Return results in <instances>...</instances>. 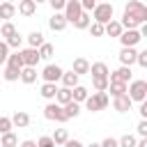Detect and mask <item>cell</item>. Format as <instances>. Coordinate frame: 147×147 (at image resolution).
<instances>
[{
    "mask_svg": "<svg viewBox=\"0 0 147 147\" xmlns=\"http://www.w3.org/2000/svg\"><path fill=\"white\" fill-rule=\"evenodd\" d=\"M113 14H115V7L110 2H96L94 11H92V23H99V25H106L113 21Z\"/></svg>",
    "mask_w": 147,
    "mask_h": 147,
    "instance_id": "6da1fadb",
    "label": "cell"
},
{
    "mask_svg": "<svg viewBox=\"0 0 147 147\" xmlns=\"http://www.w3.org/2000/svg\"><path fill=\"white\" fill-rule=\"evenodd\" d=\"M126 96L131 99V103L136 101V103H142V101H147V80H131L129 85H126Z\"/></svg>",
    "mask_w": 147,
    "mask_h": 147,
    "instance_id": "7a4b0ae2",
    "label": "cell"
},
{
    "mask_svg": "<svg viewBox=\"0 0 147 147\" xmlns=\"http://www.w3.org/2000/svg\"><path fill=\"white\" fill-rule=\"evenodd\" d=\"M124 14L133 16L140 25H142V23H147V5H145V2H140V0H129V2L124 5Z\"/></svg>",
    "mask_w": 147,
    "mask_h": 147,
    "instance_id": "3957f363",
    "label": "cell"
},
{
    "mask_svg": "<svg viewBox=\"0 0 147 147\" xmlns=\"http://www.w3.org/2000/svg\"><path fill=\"white\" fill-rule=\"evenodd\" d=\"M108 103H110V99H108L106 92H92V94L85 99V108H87L90 113H99V110H103Z\"/></svg>",
    "mask_w": 147,
    "mask_h": 147,
    "instance_id": "277c9868",
    "label": "cell"
},
{
    "mask_svg": "<svg viewBox=\"0 0 147 147\" xmlns=\"http://www.w3.org/2000/svg\"><path fill=\"white\" fill-rule=\"evenodd\" d=\"M44 117H46V119H51V122H60V124L69 122V117L64 115L62 106H57L55 101H51V103H46V106H44Z\"/></svg>",
    "mask_w": 147,
    "mask_h": 147,
    "instance_id": "5b68a950",
    "label": "cell"
},
{
    "mask_svg": "<svg viewBox=\"0 0 147 147\" xmlns=\"http://www.w3.org/2000/svg\"><path fill=\"white\" fill-rule=\"evenodd\" d=\"M80 14H83V9H80V0H67V5H64V9H62L64 21H67V23H74Z\"/></svg>",
    "mask_w": 147,
    "mask_h": 147,
    "instance_id": "8992f818",
    "label": "cell"
},
{
    "mask_svg": "<svg viewBox=\"0 0 147 147\" xmlns=\"http://www.w3.org/2000/svg\"><path fill=\"white\" fill-rule=\"evenodd\" d=\"M62 71H64V69H62L60 64H46L39 76L44 78V83H53V85H55V83L62 78Z\"/></svg>",
    "mask_w": 147,
    "mask_h": 147,
    "instance_id": "52a82bcc",
    "label": "cell"
},
{
    "mask_svg": "<svg viewBox=\"0 0 147 147\" xmlns=\"http://www.w3.org/2000/svg\"><path fill=\"white\" fill-rule=\"evenodd\" d=\"M140 41H142V37H140L138 30H124V32L119 34V44H122V48H136Z\"/></svg>",
    "mask_w": 147,
    "mask_h": 147,
    "instance_id": "ba28073f",
    "label": "cell"
},
{
    "mask_svg": "<svg viewBox=\"0 0 147 147\" xmlns=\"http://www.w3.org/2000/svg\"><path fill=\"white\" fill-rule=\"evenodd\" d=\"M108 83H124V85H129L131 83V69L129 67H117L115 71L108 74Z\"/></svg>",
    "mask_w": 147,
    "mask_h": 147,
    "instance_id": "9c48e42d",
    "label": "cell"
},
{
    "mask_svg": "<svg viewBox=\"0 0 147 147\" xmlns=\"http://www.w3.org/2000/svg\"><path fill=\"white\" fill-rule=\"evenodd\" d=\"M21 60H23V67L37 69V64H39V53H37L34 48H23V51H21Z\"/></svg>",
    "mask_w": 147,
    "mask_h": 147,
    "instance_id": "30bf717a",
    "label": "cell"
},
{
    "mask_svg": "<svg viewBox=\"0 0 147 147\" xmlns=\"http://www.w3.org/2000/svg\"><path fill=\"white\" fill-rule=\"evenodd\" d=\"M136 55H138V51L136 48H122L119 51V67H129L131 69V64H136Z\"/></svg>",
    "mask_w": 147,
    "mask_h": 147,
    "instance_id": "8fae6325",
    "label": "cell"
},
{
    "mask_svg": "<svg viewBox=\"0 0 147 147\" xmlns=\"http://www.w3.org/2000/svg\"><path fill=\"white\" fill-rule=\"evenodd\" d=\"M16 11L21 14V16H34V11H37V2L34 0H21L18 5H16Z\"/></svg>",
    "mask_w": 147,
    "mask_h": 147,
    "instance_id": "7c38bea8",
    "label": "cell"
},
{
    "mask_svg": "<svg viewBox=\"0 0 147 147\" xmlns=\"http://www.w3.org/2000/svg\"><path fill=\"white\" fill-rule=\"evenodd\" d=\"M108 74H110V69H108L106 62H92L90 64V76L92 78H108Z\"/></svg>",
    "mask_w": 147,
    "mask_h": 147,
    "instance_id": "4fadbf2b",
    "label": "cell"
},
{
    "mask_svg": "<svg viewBox=\"0 0 147 147\" xmlns=\"http://www.w3.org/2000/svg\"><path fill=\"white\" fill-rule=\"evenodd\" d=\"M71 71L80 78V76H85V74H90V62L85 60V57H76L74 62H71Z\"/></svg>",
    "mask_w": 147,
    "mask_h": 147,
    "instance_id": "5bb4252c",
    "label": "cell"
},
{
    "mask_svg": "<svg viewBox=\"0 0 147 147\" xmlns=\"http://www.w3.org/2000/svg\"><path fill=\"white\" fill-rule=\"evenodd\" d=\"M9 119H11V126H18V129H25V126L30 124V115H28L25 110H16Z\"/></svg>",
    "mask_w": 147,
    "mask_h": 147,
    "instance_id": "9a60e30c",
    "label": "cell"
},
{
    "mask_svg": "<svg viewBox=\"0 0 147 147\" xmlns=\"http://www.w3.org/2000/svg\"><path fill=\"white\" fill-rule=\"evenodd\" d=\"M67 25H69V23L64 21V16H62V14H53V16L48 18V28H51L53 32H62Z\"/></svg>",
    "mask_w": 147,
    "mask_h": 147,
    "instance_id": "2e32d148",
    "label": "cell"
},
{
    "mask_svg": "<svg viewBox=\"0 0 147 147\" xmlns=\"http://www.w3.org/2000/svg\"><path fill=\"white\" fill-rule=\"evenodd\" d=\"M60 80H62V87H67V90H74L76 85H80V83H78L80 78H78L71 69H69V71H62V78H60Z\"/></svg>",
    "mask_w": 147,
    "mask_h": 147,
    "instance_id": "e0dca14e",
    "label": "cell"
},
{
    "mask_svg": "<svg viewBox=\"0 0 147 147\" xmlns=\"http://www.w3.org/2000/svg\"><path fill=\"white\" fill-rule=\"evenodd\" d=\"M39 94L51 103V101H55V94H57V85H53V83H41V87H39Z\"/></svg>",
    "mask_w": 147,
    "mask_h": 147,
    "instance_id": "ac0fdd59",
    "label": "cell"
},
{
    "mask_svg": "<svg viewBox=\"0 0 147 147\" xmlns=\"http://www.w3.org/2000/svg\"><path fill=\"white\" fill-rule=\"evenodd\" d=\"M131 99L126 96V94H122V96H117V99H113V108L117 110V113H129L131 110Z\"/></svg>",
    "mask_w": 147,
    "mask_h": 147,
    "instance_id": "d6986e66",
    "label": "cell"
},
{
    "mask_svg": "<svg viewBox=\"0 0 147 147\" xmlns=\"http://www.w3.org/2000/svg\"><path fill=\"white\" fill-rule=\"evenodd\" d=\"M124 30H122V25H119V21L117 18H113L110 23H106L103 25V34H108V37H117L119 39V34H122Z\"/></svg>",
    "mask_w": 147,
    "mask_h": 147,
    "instance_id": "ffe728a7",
    "label": "cell"
},
{
    "mask_svg": "<svg viewBox=\"0 0 147 147\" xmlns=\"http://www.w3.org/2000/svg\"><path fill=\"white\" fill-rule=\"evenodd\" d=\"M87 96H90V90H87L85 85H76V87L71 90V101H76V103H85Z\"/></svg>",
    "mask_w": 147,
    "mask_h": 147,
    "instance_id": "44dd1931",
    "label": "cell"
},
{
    "mask_svg": "<svg viewBox=\"0 0 147 147\" xmlns=\"http://www.w3.org/2000/svg\"><path fill=\"white\" fill-rule=\"evenodd\" d=\"M16 14V5L14 2H0V18H5V23H9Z\"/></svg>",
    "mask_w": 147,
    "mask_h": 147,
    "instance_id": "7402d4cb",
    "label": "cell"
},
{
    "mask_svg": "<svg viewBox=\"0 0 147 147\" xmlns=\"http://www.w3.org/2000/svg\"><path fill=\"white\" fill-rule=\"evenodd\" d=\"M5 67H9V69H16V71H21V69H23V60H21V51H14V53H9V57H7V62H5Z\"/></svg>",
    "mask_w": 147,
    "mask_h": 147,
    "instance_id": "603a6c76",
    "label": "cell"
},
{
    "mask_svg": "<svg viewBox=\"0 0 147 147\" xmlns=\"http://www.w3.org/2000/svg\"><path fill=\"white\" fill-rule=\"evenodd\" d=\"M25 39H28V48H34V51H37V48L44 44V34H41L39 30H32V32H30Z\"/></svg>",
    "mask_w": 147,
    "mask_h": 147,
    "instance_id": "cb8c5ba5",
    "label": "cell"
},
{
    "mask_svg": "<svg viewBox=\"0 0 147 147\" xmlns=\"http://www.w3.org/2000/svg\"><path fill=\"white\" fill-rule=\"evenodd\" d=\"M37 69H30V67H23L21 69V80L25 83V85H32V83H37Z\"/></svg>",
    "mask_w": 147,
    "mask_h": 147,
    "instance_id": "d4e9b609",
    "label": "cell"
},
{
    "mask_svg": "<svg viewBox=\"0 0 147 147\" xmlns=\"http://www.w3.org/2000/svg\"><path fill=\"white\" fill-rule=\"evenodd\" d=\"M0 147H18V136H16L14 131L2 133V136H0Z\"/></svg>",
    "mask_w": 147,
    "mask_h": 147,
    "instance_id": "484cf974",
    "label": "cell"
},
{
    "mask_svg": "<svg viewBox=\"0 0 147 147\" xmlns=\"http://www.w3.org/2000/svg\"><path fill=\"white\" fill-rule=\"evenodd\" d=\"M108 92H110V96H113V99H117V96L126 94V85H124V83H108L106 94H108Z\"/></svg>",
    "mask_w": 147,
    "mask_h": 147,
    "instance_id": "4316f807",
    "label": "cell"
},
{
    "mask_svg": "<svg viewBox=\"0 0 147 147\" xmlns=\"http://www.w3.org/2000/svg\"><path fill=\"white\" fill-rule=\"evenodd\" d=\"M69 101H71V90H67V87H57L55 103H57V106H67Z\"/></svg>",
    "mask_w": 147,
    "mask_h": 147,
    "instance_id": "83f0119b",
    "label": "cell"
},
{
    "mask_svg": "<svg viewBox=\"0 0 147 147\" xmlns=\"http://www.w3.org/2000/svg\"><path fill=\"white\" fill-rule=\"evenodd\" d=\"M51 140L55 142V147H60V145H64V142L69 140V131H67V129H55L53 136H51Z\"/></svg>",
    "mask_w": 147,
    "mask_h": 147,
    "instance_id": "f1b7e54d",
    "label": "cell"
},
{
    "mask_svg": "<svg viewBox=\"0 0 147 147\" xmlns=\"http://www.w3.org/2000/svg\"><path fill=\"white\" fill-rule=\"evenodd\" d=\"M37 53H39V60H51V57H53V53H55V48H53V44L44 41V44L37 48Z\"/></svg>",
    "mask_w": 147,
    "mask_h": 147,
    "instance_id": "f546056e",
    "label": "cell"
},
{
    "mask_svg": "<svg viewBox=\"0 0 147 147\" xmlns=\"http://www.w3.org/2000/svg\"><path fill=\"white\" fill-rule=\"evenodd\" d=\"M62 110H64V115H67L69 119H74V117H78V115H80V103L69 101L67 106H62Z\"/></svg>",
    "mask_w": 147,
    "mask_h": 147,
    "instance_id": "4dcf8cb0",
    "label": "cell"
},
{
    "mask_svg": "<svg viewBox=\"0 0 147 147\" xmlns=\"http://www.w3.org/2000/svg\"><path fill=\"white\" fill-rule=\"evenodd\" d=\"M119 25H122V30H138V25H140V23H138L133 16H129V14H122Z\"/></svg>",
    "mask_w": 147,
    "mask_h": 147,
    "instance_id": "1f68e13d",
    "label": "cell"
},
{
    "mask_svg": "<svg viewBox=\"0 0 147 147\" xmlns=\"http://www.w3.org/2000/svg\"><path fill=\"white\" fill-rule=\"evenodd\" d=\"M90 23H92L90 14H85V11H83V14L74 21V28H76V30H87V28H90Z\"/></svg>",
    "mask_w": 147,
    "mask_h": 147,
    "instance_id": "d6a6232c",
    "label": "cell"
},
{
    "mask_svg": "<svg viewBox=\"0 0 147 147\" xmlns=\"http://www.w3.org/2000/svg\"><path fill=\"white\" fill-rule=\"evenodd\" d=\"M136 142H138V138L133 133H124L122 138H117V147H136Z\"/></svg>",
    "mask_w": 147,
    "mask_h": 147,
    "instance_id": "836d02e7",
    "label": "cell"
},
{
    "mask_svg": "<svg viewBox=\"0 0 147 147\" xmlns=\"http://www.w3.org/2000/svg\"><path fill=\"white\" fill-rule=\"evenodd\" d=\"M2 78H5L7 83H16V80L21 78V71H16V69H9V67H5V69H2Z\"/></svg>",
    "mask_w": 147,
    "mask_h": 147,
    "instance_id": "e575fe53",
    "label": "cell"
},
{
    "mask_svg": "<svg viewBox=\"0 0 147 147\" xmlns=\"http://www.w3.org/2000/svg\"><path fill=\"white\" fill-rule=\"evenodd\" d=\"M5 44H7V48H9V51H11V48H16V51H18V48H21V44H23V37L16 32V34H11L9 39H5Z\"/></svg>",
    "mask_w": 147,
    "mask_h": 147,
    "instance_id": "d590c367",
    "label": "cell"
},
{
    "mask_svg": "<svg viewBox=\"0 0 147 147\" xmlns=\"http://www.w3.org/2000/svg\"><path fill=\"white\" fill-rule=\"evenodd\" d=\"M18 30H16V25L9 21V23H2V28H0V37H5V39H9L11 34H16Z\"/></svg>",
    "mask_w": 147,
    "mask_h": 147,
    "instance_id": "8d00e7d4",
    "label": "cell"
},
{
    "mask_svg": "<svg viewBox=\"0 0 147 147\" xmlns=\"http://www.w3.org/2000/svg\"><path fill=\"white\" fill-rule=\"evenodd\" d=\"M92 87H94V92H106L108 90V78H92Z\"/></svg>",
    "mask_w": 147,
    "mask_h": 147,
    "instance_id": "74e56055",
    "label": "cell"
},
{
    "mask_svg": "<svg viewBox=\"0 0 147 147\" xmlns=\"http://www.w3.org/2000/svg\"><path fill=\"white\" fill-rule=\"evenodd\" d=\"M48 5H51V9H53L55 14H62V9H64L67 0H48Z\"/></svg>",
    "mask_w": 147,
    "mask_h": 147,
    "instance_id": "f35d334b",
    "label": "cell"
},
{
    "mask_svg": "<svg viewBox=\"0 0 147 147\" xmlns=\"http://www.w3.org/2000/svg\"><path fill=\"white\" fill-rule=\"evenodd\" d=\"M11 129H14V126H11V119H9V117H0V136H2V133H9Z\"/></svg>",
    "mask_w": 147,
    "mask_h": 147,
    "instance_id": "ab89813d",
    "label": "cell"
},
{
    "mask_svg": "<svg viewBox=\"0 0 147 147\" xmlns=\"http://www.w3.org/2000/svg\"><path fill=\"white\" fill-rule=\"evenodd\" d=\"M90 34L92 37H103V25H99V23H90Z\"/></svg>",
    "mask_w": 147,
    "mask_h": 147,
    "instance_id": "60d3db41",
    "label": "cell"
},
{
    "mask_svg": "<svg viewBox=\"0 0 147 147\" xmlns=\"http://www.w3.org/2000/svg\"><path fill=\"white\" fill-rule=\"evenodd\" d=\"M7 57H9V48H7V44L0 39V67L7 62Z\"/></svg>",
    "mask_w": 147,
    "mask_h": 147,
    "instance_id": "b9f144b4",
    "label": "cell"
},
{
    "mask_svg": "<svg viewBox=\"0 0 147 147\" xmlns=\"http://www.w3.org/2000/svg\"><path fill=\"white\" fill-rule=\"evenodd\" d=\"M136 64H140L142 69H147V51H138V55H136Z\"/></svg>",
    "mask_w": 147,
    "mask_h": 147,
    "instance_id": "7bdbcfd3",
    "label": "cell"
},
{
    "mask_svg": "<svg viewBox=\"0 0 147 147\" xmlns=\"http://www.w3.org/2000/svg\"><path fill=\"white\" fill-rule=\"evenodd\" d=\"M136 131H138V136H140V138H147V119H140V122H138V126H136Z\"/></svg>",
    "mask_w": 147,
    "mask_h": 147,
    "instance_id": "ee69618b",
    "label": "cell"
},
{
    "mask_svg": "<svg viewBox=\"0 0 147 147\" xmlns=\"http://www.w3.org/2000/svg\"><path fill=\"white\" fill-rule=\"evenodd\" d=\"M37 147H55V142L51 140V136H41L37 140Z\"/></svg>",
    "mask_w": 147,
    "mask_h": 147,
    "instance_id": "f6af8a7d",
    "label": "cell"
},
{
    "mask_svg": "<svg viewBox=\"0 0 147 147\" xmlns=\"http://www.w3.org/2000/svg\"><path fill=\"white\" fill-rule=\"evenodd\" d=\"M99 145H101V147H117V138L108 136V138H103V140H101Z\"/></svg>",
    "mask_w": 147,
    "mask_h": 147,
    "instance_id": "bcb514c9",
    "label": "cell"
},
{
    "mask_svg": "<svg viewBox=\"0 0 147 147\" xmlns=\"http://www.w3.org/2000/svg\"><path fill=\"white\" fill-rule=\"evenodd\" d=\"M62 147H85V145H83V142H80V140H76V138H74V140H71V138H69V140H67V142H64V145H62Z\"/></svg>",
    "mask_w": 147,
    "mask_h": 147,
    "instance_id": "7dc6e473",
    "label": "cell"
},
{
    "mask_svg": "<svg viewBox=\"0 0 147 147\" xmlns=\"http://www.w3.org/2000/svg\"><path fill=\"white\" fill-rule=\"evenodd\" d=\"M138 113H140V119H147V101H142V103H140Z\"/></svg>",
    "mask_w": 147,
    "mask_h": 147,
    "instance_id": "c3c4849f",
    "label": "cell"
},
{
    "mask_svg": "<svg viewBox=\"0 0 147 147\" xmlns=\"http://www.w3.org/2000/svg\"><path fill=\"white\" fill-rule=\"evenodd\" d=\"M18 147H37V140H21Z\"/></svg>",
    "mask_w": 147,
    "mask_h": 147,
    "instance_id": "681fc988",
    "label": "cell"
},
{
    "mask_svg": "<svg viewBox=\"0 0 147 147\" xmlns=\"http://www.w3.org/2000/svg\"><path fill=\"white\" fill-rule=\"evenodd\" d=\"M136 147H147V138H140V140L136 142Z\"/></svg>",
    "mask_w": 147,
    "mask_h": 147,
    "instance_id": "f907efd6",
    "label": "cell"
},
{
    "mask_svg": "<svg viewBox=\"0 0 147 147\" xmlns=\"http://www.w3.org/2000/svg\"><path fill=\"white\" fill-rule=\"evenodd\" d=\"M87 147H101V145H99V142H90Z\"/></svg>",
    "mask_w": 147,
    "mask_h": 147,
    "instance_id": "816d5d0a",
    "label": "cell"
},
{
    "mask_svg": "<svg viewBox=\"0 0 147 147\" xmlns=\"http://www.w3.org/2000/svg\"><path fill=\"white\" fill-rule=\"evenodd\" d=\"M0 78H2V69H0Z\"/></svg>",
    "mask_w": 147,
    "mask_h": 147,
    "instance_id": "f5cc1de1",
    "label": "cell"
}]
</instances>
